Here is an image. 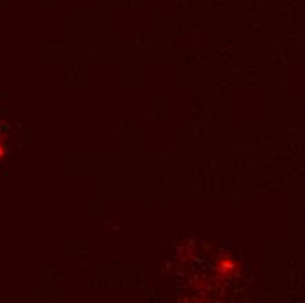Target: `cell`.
I'll list each match as a JSON object with an SVG mask.
<instances>
[{
    "label": "cell",
    "instance_id": "obj_1",
    "mask_svg": "<svg viewBox=\"0 0 305 303\" xmlns=\"http://www.w3.org/2000/svg\"><path fill=\"white\" fill-rule=\"evenodd\" d=\"M4 156V149H2V147H0V158Z\"/></svg>",
    "mask_w": 305,
    "mask_h": 303
}]
</instances>
